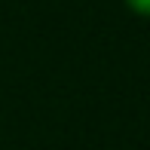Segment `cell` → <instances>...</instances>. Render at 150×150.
Listing matches in <instances>:
<instances>
[{"label":"cell","instance_id":"6da1fadb","mask_svg":"<svg viewBox=\"0 0 150 150\" xmlns=\"http://www.w3.org/2000/svg\"><path fill=\"white\" fill-rule=\"evenodd\" d=\"M129 3L135 6L138 12H144V16H150V0H129Z\"/></svg>","mask_w":150,"mask_h":150}]
</instances>
